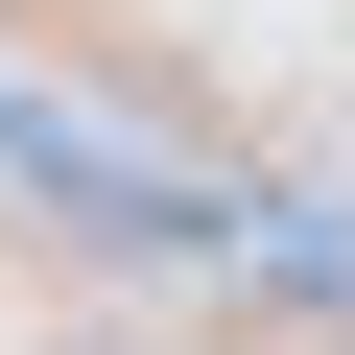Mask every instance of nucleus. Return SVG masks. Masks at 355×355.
Returning <instances> with one entry per match:
<instances>
[{
	"instance_id": "nucleus-1",
	"label": "nucleus",
	"mask_w": 355,
	"mask_h": 355,
	"mask_svg": "<svg viewBox=\"0 0 355 355\" xmlns=\"http://www.w3.org/2000/svg\"><path fill=\"white\" fill-rule=\"evenodd\" d=\"M237 261H261L284 308H355V190H261V214H237Z\"/></svg>"
}]
</instances>
